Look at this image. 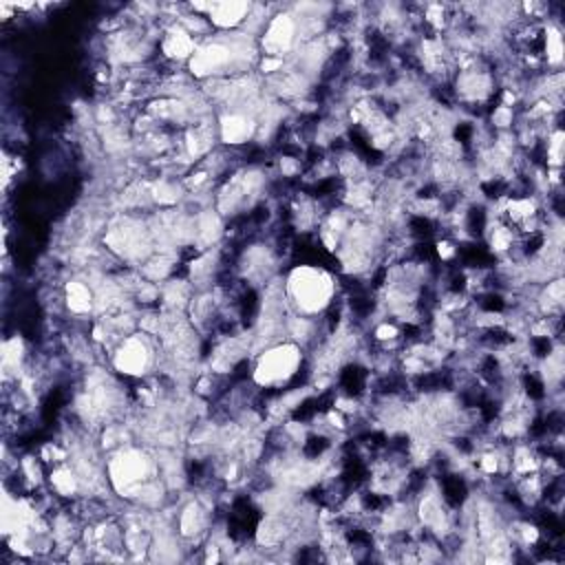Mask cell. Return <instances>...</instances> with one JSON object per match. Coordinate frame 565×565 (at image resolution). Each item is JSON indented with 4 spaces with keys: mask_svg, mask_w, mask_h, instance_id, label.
I'll use <instances>...</instances> for the list:
<instances>
[{
    "mask_svg": "<svg viewBox=\"0 0 565 565\" xmlns=\"http://www.w3.org/2000/svg\"><path fill=\"white\" fill-rule=\"evenodd\" d=\"M64 305L73 316H88L95 311V287L84 280H68L64 287Z\"/></svg>",
    "mask_w": 565,
    "mask_h": 565,
    "instance_id": "cell-3",
    "label": "cell"
},
{
    "mask_svg": "<svg viewBox=\"0 0 565 565\" xmlns=\"http://www.w3.org/2000/svg\"><path fill=\"white\" fill-rule=\"evenodd\" d=\"M282 291L289 313L316 318L331 307L335 296V280L322 267L300 265L287 274Z\"/></svg>",
    "mask_w": 565,
    "mask_h": 565,
    "instance_id": "cell-1",
    "label": "cell"
},
{
    "mask_svg": "<svg viewBox=\"0 0 565 565\" xmlns=\"http://www.w3.org/2000/svg\"><path fill=\"white\" fill-rule=\"evenodd\" d=\"M302 364V347L291 340H280L265 347L254 362L252 382L260 388H276L289 382Z\"/></svg>",
    "mask_w": 565,
    "mask_h": 565,
    "instance_id": "cell-2",
    "label": "cell"
}]
</instances>
